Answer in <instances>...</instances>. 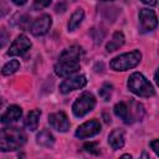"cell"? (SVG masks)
Instances as JSON below:
<instances>
[{"label":"cell","instance_id":"26","mask_svg":"<svg viewBox=\"0 0 159 159\" xmlns=\"http://www.w3.org/2000/svg\"><path fill=\"white\" fill-rule=\"evenodd\" d=\"M144 4H147V5H150V6H154V5H157V0H142Z\"/></svg>","mask_w":159,"mask_h":159},{"label":"cell","instance_id":"19","mask_svg":"<svg viewBox=\"0 0 159 159\" xmlns=\"http://www.w3.org/2000/svg\"><path fill=\"white\" fill-rule=\"evenodd\" d=\"M114 114L119 117L125 124H129V116H128V106L127 102H119L114 106Z\"/></svg>","mask_w":159,"mask_h":159},{"label":"cell","instance_id":"4","mask_svg":"<svg viewBox=\"0 0 159 159\" xmlns=\"http://www.w3.org/2000/svg\"><path fill=\"white\" fill-rule=\"evenodd\" d=\"M142 60V53L138 50L119 55L117 57H114L109 66L112 70L114 71H128L130 68H134Z\"/></svg>","mask_w":159,"mask_h":159},{"label":"cell","instance_id":"23","mask_svg":"<svg viewBox=\"0 0 159 159\" xmlns=\"http://www.w3.org/2000/svg\"><path fill=\"white\" fill-rule=\"evenodd\" d=\"M9 37H10L9 32H7L5 29H0V48H2V47L7 43Z\"/></svg>","mask_w":159,"mask_h":159},{"label":"cell","instance_id":"22","mask_svg":"<svg viewBox=\"0 0 159 159\" xmlns=\"http://www.w3.org/2000/svg\"><path fill=\"white\" fill-rule=\"evenodd\" d=\"M83 149L88 153H92V154H98L99 152V148H98V144L94 143V142H89V143H86L83 145Z\"/></svg>","mask_w":159,"mask_h":159},{"label":"cell","instance_id":"14","mask_svg":"<svg viewBox=\"0 0 159 159\" xmlns=\"http://www.w3.org/2000/svg\"><path fill=\"white\" fill-rule=\"evenodd\" d=\"M108 143L113 149H120L124 145V132L122 129H113L108 135Z\"/></svg>","mask_w":159,"mask_h":159},{"label":"cell","instance_id":"8","mask_svg":"<svg viewBox=\"0 0 159 159\" xmlns=\"http://www.w3.org/2000/svg\"><path fill=\"white\" fill-rule=\"evenodd\" d=\"M31 47V41L29 40V37L26 35H19L16 37V40L11 43L7 55L9 56H21L25 52H27Z\"/></svg>","mask_w":159,"mask_h":159},{"label":"cell","instance_id":"21","mask_svg":"<svg viewBox=\"0 0 159 159\" xmlns=\"http://www.w3.org/2000/svg\"><path fill=\"white\" fill-rule=\"evenodd\" d=\"M112 92H113V86L109 84V83H104L99 89V96L104 101H109L111 97H112Z\"/></svg>","mask_w":159,"mask_h":159},{"label":"cell","instance_id":"12","mask_svg":"<svg viewBox=\"0 0 159 159\" xmlns=\"http://www.w3.org/2000/svg\"><path fill=\"white\" fill-rule=\"evenodd\" d=\"M128 106V116H129V124L134 122H140L144 117V108L143 106L137 101H129L127 103Z\"/></svg>","mask_w":159,"mask_h":159},{"label":"cell","instance_id":"9","mask_svg":"<svg viewBox=\"0 0 159 159\" xmlns=\"http://www.w3.org/2000/svg\"><path fill=\"white\" fill-rule=\"evenodd\" d=\"M51 25H52L51 16L50 15H41L40 17H37L32 22L30 31L34 36H41V35H45L50 30Z\"/></svg>","mask_w":159,"mask_h":159},{"label":"cell","instance_id":"1","mask_svg":"<svg viewBox=\"0 0 159 159\" xmlns=\"http://www.w3.org/2000/svg\"><path fill=\"white\" fill-rule=\"evenodd\" d=\"M82 56V48L77 45H73L66 48L58 58V62L55 65V73L58 77H68L72 73L77 72L81 67L80 60Z\"/></svg>","mask_w":159,"mask_h":159},{"label":"cell","instance_id":"20","mask_svg":"<svg viewBox=\"0 0 159 159\" xmlns=\"http://www.w3.org/2000/svg\"><path fill=\"white\" fill-rule=\"evenodd\" d=\"M19 67H20V62L17 60H11V61H9L7 63L4 65L2 70H1V73L4 76H10V75L15 73L19 70Z\"/></svg>","mask_w":159,"mask_h":159},{"label":"cell","instance_id":"3","mask_svg":"<svg viewBox=\"0 0 159 159\" xmlns=\"http://www.w3.org/2000/svg\"><path fill=\"white\" fill-rule=\"evenodd\" d=\"M128 88L132 93L139 97H152L155 91L152 83L139 72H134L128 78Z\"/></svg>","mask_w":159,"mask_h":159},{"label":"cell","instance_id":"28","mask_svg":"<svg viewBox=\"0 0 159 159\" xmlns=\"http://www.w3.org/2000/svg\"><path fill=\"white\" fill-rule=\"evenodd\" d=\"M154 80H155V82L158 83V72H155V75H154Z\"/></svg>","mask_w":159,"mask_h":159},{"label":"cell","instance_id":"17","mask_svg":"<svg viewBox=\"0 0 159 159\" xmlns=\"http://www.w3.org/2000/svg\"><path fill=\"white\" fill-rule=\"evenodd\" d=\"M36 142H37V144H40L42 147H52L53 143H55V138H53V135L50 130L43 129L37 134Z\"/></svg>","mask_w":159,"mask_h":159},{"label":"cell","instance_id":"16","mask_svg":"<svg viewBox=\"0 0 159 159\" xmlns=\"http://www.w3.org/2000/svg\"><path fill=\"white\" fill-rule=\"evenodd\" d=\"M124 35L120 32V31H116L114 34H113V37H112V40L107 43V46H106V48H107V51L108 52H112V51H116L117 48H119L120 46H123V43H124Z\"/></svg>","mask_w":159,"mask_h":159},{"label":"cell","instance_id":"5","mask_svg":"<svg viewBox=\"0 0 159 159\" xmlns=\"http://www.w3.org/2000/svg\"><path fill=\"white\" fill-rule=\"evenodd\" d=\"M96 106V98L92 93L84 92L82 93L72 104V112L76 117H83L88 112H91Z\"/></svg>","mask_w":159,"mask_h":159},{"label":"cell","instance_id":"2","mask_svg":"<svg viewBox=\"0 0 159 159\" xmlns=\"http://www.w3.org/2000/svg\"><path fill=\"white\" fill-rule=\"evenodd\" d=\"M26 142V134L17 127L0 129V150L12 152L21 148Z\"/></svg>","mask_w":159,"mask_h":159},{"label":"cell","instance_id":"25","mask_svg":"<svg viewBox=\"0 0 159 159\" xmlns=\"http://www.w3.org/2000/svg\"><path fill=\"white\" fill-rule=\"evenodd\" d=\"M150 147H152V149L154 150V153L158 155V154H159V140H158V139H154L153 142H150Z\"/></svg>","mask_w":159,"mask_h":159},{"label":"cell","instance_id":"24","mask_svg":"<svg viewBox=\"0 0 159 159\" xmlns=\"http://www.w3.org/2000/svg\"><path fill=\"white\" fill-rule=\"evenodd\" d=\"M51 4V0H34V9H43Z\"/></svg>","mask_w":159,"mask_h":159},{"label":"cell","instance_id":"10","mask_svg":"<svg viewBox=\"0 0 159 159\" xmlns=\"http://www.w3.org/2000/svg\"><path fill=\"white\" fill-rule=\"evenodd\" d=\"M50 125L58 132H67L70 129V120L63 112H56L48 116Z\"/></svg>","mask_w":159,"mask_h":159},{"label":"cell","instance_id":"11","mask_svg":"<svg viewBox=\"0 0 159 159\" xmlns=\"http://www.w3.org/2000/svg\"><path fill=\"white\" fill-rule=\"evenodd\" d=\"M139 21L142 24V27L147 31L154 30L158 25V19L155 12L149 9H142L139 11Z\"/></svg>","mask_w":159,"mask_h":159},{"label":"cell","instance_id":"27","mask_svg":"<svg viewBox=\"0 0 159 159\" xmlns=\"http://www.w3.org/2000/svg\"><path fill=\"white\" fill-rule=\"evenodd\" d=\"M14 4H16V5H24V4H26V1L27 0H11Z\"/></svg>","mask_w":159,"mask_h":159},{"label":"cell","instance_id":"29","mask_svg":"<svg viewBox=\"0 0 159 159\" xmlns=\"http://www.w3.org/2000/svg\"><path fill=\"white\" fill-rule=\"evenodd\" d=\"M122 158H132V155L130 154H124V155H122Z\"/></svg>","mask_w":159,"mask_h":159},{"label":"cell","instance_id":"31","mask_svg":"<svg viewBox=\"0 0 159 159\" xmlns=\"http://www.w3.org/2000/svg\"><path fill=\"white\" fill-rule=\"evenodd\" d=\"M102 1H109V0H102Z\"/></svg>","mask_w":159,"mask_h":159},{"label":"cell","instance_id":"7","mask_svg":"<svg viewBox=\"0 0 159 159\" xmlns=\"http://www.w3.org/2000/svg\"><path fill=\"white\" fill-rule=\"evenodd\" d=\"M101 132V123L97 119H91L88 122H84L83 124H81L77 130H76V137L80 139H84V138H89L93 137L96 134H98Z\"/></svg>","mask_w":159,"mask_h":159},{"label":"cell","instance_id":"15","mask_svg":"<svg viewBox=\"0 0 159 159\" xmlns=\"http://www.w3.org/2000/svg\"><path fill=\"white\" fill-rule=\"evenodd\" d=\"M40 116H41V111L40 109H34L27 114L26 120H25V125L27 127V129H30L31 132H35L37 129Z\"/></svg>","mask_w":159,"mask_h":159},{"label":"cell","instance_id":"30","mask_svg":"<svg viewBox=\"0 0 159 159\" xmlns=\"http://www.w3.org/2000/svg\"><path fill=\"white\" fill-rule=\"evenodd\" d=\"M1 104H2V99H1V97H0V107H1Z\"/></svg>","mask_w":159,"mask_h":159},{"label":"cell","instance_id":"18","mask_svg":"<svg viewBox=\"0 0 159 159\" xmlns=\"http://www.w3.org/2000/svg\"><path fill=\"white\" fill-rule=\"evenodd\" d=\"M83 17H84V11H83L82 9H77V10L71 15V17H70V21H68V30H70V31L76 30V29L81 25Z\"/></svg>","mask_w":159,"mask_h":159},{"label":"cell","instance_id":"6","mask_svg":"<svg viewBox=\"0 0 159 159\" xmlns=\"http://www.w3.org/2000/svg\"><path fill=\"white\" fill-rule=\"evenodd\" d=\"M87 83V80H86V76L84 75H77V76H73V77H67L61 84H60V92L66 94V93H70L72 91H76V89H81L86 86Z\"/></svg>","mask_w":159,"mask_h":159},{"label":"cell","instance_id":"13","mask_svg":"<svg viewBox=\"0 0 159 159\" xmlns=\"http://www.w3.org/2000/svg\"><path fill=\"white\" fill-rule=\"evenodd\" d=\"M22 116V109L21 107L14 104V106H10L0 117V122L2 124H11L16 120H19Z\"/></svg>","mask_w":159,"mask_h":159}]
</instances>
